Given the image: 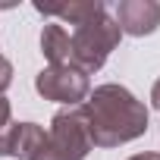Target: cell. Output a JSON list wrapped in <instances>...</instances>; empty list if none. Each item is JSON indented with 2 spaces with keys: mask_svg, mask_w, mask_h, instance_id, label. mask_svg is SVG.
<instances>
[{
  "mask_svg": "<svg viewBox=\"0 0 160 160\" xmlns=\"http://www.w3.org/2000/svg\"><path fill=\"white\" fill-rule=\"evenodd\" d=\"M82 110L94 148H119L148 132V107L122 85H98Z\"/></svg>",
  "mask_w": 160,
  "mask_h": 160,
  "instance_id": "cell-1",
  "label": "cell"
},
{
  "mask_svg": "<svg viewBox=\"0 0 160 160\" xmlns=\"http://www.w3.org/2000/svg\"><path fill=\"white\" fill-rule=\"evenodd\" d=\"M91 151H94V141L88 132L85 110L78 104V107L60 110L50 119L44 141L28 154V160H85Z\"/></svg>",
  "mask_w": 160,
  "mask_h": 160,
  "instance_id": "cell-2",
  "label": "cell"
},
{
  "mask_svg": "<svg viewBox=\"0 0 160 160\" xmlns=\"http://www.w3.org/2000/svg\"><path fill=\"white\" fill-rule=\"evenodd\" d=\"M119 38H122V32H119L116 19L107 16V13H101L98 19L78 25L69 35V41H72V60H69V66H75L78 72H85V75L98 72L107 63V57L116 50Z\"/></svg>",
  "mask_w": 160,
  "mask_h": 160,
  "instance_id": "cell-3",
  "label": "cell"
},
{
  "mask_svg": "<svg viewBox=\"0 0 160 160\" xmlns=\"http://www.w3.org/2000/svg\"><path fill=\"white\" fill-rule=\"evenodd\" d=\"M35 91L44 101H57L66 107H78L91 94V78L75 66H47L35 75Z\"/></svg>",
  "mask_w": 160,
  "mask_h": 160,
  "instance_id": "cell-4",
  "label": "cell"
},
{
  "mask_svg": "<svg viewBox=\"0 0 160 160\" xmlns=\"http://www.w3.org/2000/svg\"><path fill=\"white\" fill-rule=\"evenodd\" d=\"M113 19L122 35L144 38V35H154L160 25V3L157 0H119Z\"/></svg>",
  "mask_w": 160,
  "mask_h": 160,
  "instance_id": "cell-5",
  "label": "cell"
},
{
  "mask_svg": "<svg viewBox=\"0 0 160 160\" xmlns=\"http://www.w3.org/2000/svg\"><path fill=\"white\" fill-rule=\"evenodd\" d=\"M38 13H44V16H60V19H66L69 25H85V22H91V19H98L101 13H107V7L101 3V0H75V3H66V7H35Z\"/></svg>",
  "mask_w": 160,
  "mask_h": 160,
  "instance_id": "cell-6",
  "label": "cell"
},
{
  "mask_svg": "<svg viewBox=\"0 0 160 160\" xmlns=\"http://www.w3.org/2000/svg\"><path fill=\"white\" fill-rule=\"evenodd\" d=\"M41 53L47 57L50 66H69L72 60V41L63 25H44L41 32Z\"/></svg>",
  "mask_w": 160,
  "mask_h": 160,
  "instance_id": "cell-7",
  "label": "cell"
},
{
  "mask_svg": "<svg viewBox=\"0 0 160 160\" xmlns=\"http://www.w3.org/2000/svg\"><path fill=\"white\" fill-rule=\"evenodd\" d=\"M44 126L38 122H13V132H10V157H22L28 160V154L44 141Z\"/></svg>",
  "mask_w": 160,
  "mask_h": 160,
  "instance_id": "cell-8",
  "label": "cell"
},
{
  "mask_svg": "<svg viewBox=\"0 0 160 160\" xmlns=\"http://www.w3.org/2000/svg\"><path fill=\"white\" fill-rule=\"evenodd\" d=\"M10 85H13V63L7 57H0V94H3Z\"/></svg>",
  "mask_w": 160,
  "mask_h": 160,
  "instance_id": "cell-9",
  "label": "cell"
},
{
  "mask_svg": "<svg viewBox=\"0 0 160 160\" xmlns=\"http://www.w3.org/2000/svg\"><path fill=\"white\" fill-rule=\"evenodd\" d=\"M10 116H13V110H10V101H7L3 94H0V129H3V126H10V122H13Z\"/></svg>",
  "mask_w": 160,
  "mask_h": 160,
  "instance_id": "cell-10",
  "label": "cell"
},
{
  "mask_svg": "<svg viewBox=\"0 0 160 160\" xmlns=\"http://www.w3.org/2000/svg\"><path fill=\"white\" fill-rule=\"evenodd\" d=\"M151 104H154V110L160 113V78L154 82V88H151Z\"/></svg>",
  "mask_w": 160,
  "mask_h": 160,
  "instance_id": "cell-11",
  "label": "cell"
},
{
  "mask_svg": "<svg viewBox=\"0 0 160 160\" xmlns=\"http://www.w3.org/2000/svg\"><path fill=\"white\" fill-rule=\"evenodd\" d=\"M129 160H160V154H135V157H129Z\"/></svg>",
  "mask_w": 160,
  "mask_h": 160,
  "instance_id": "cell-12",
  "label": "cell"
}]
</instances>
